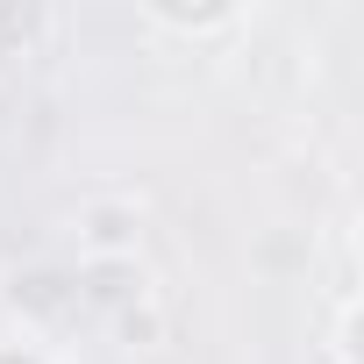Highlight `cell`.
<instances>
[{
	"label": "cell",
	"instance_id": "1",
	"mask_svg": "<svg viewBox=\"0 0 364 364\" xmlns=\"http://www.w3.org/2000/svg\"><path fill=\"white\" fill-rule=\"evenodd\" d=\"M143 229H150V208L136 193H86L72 208V243H79V264H114V257H143Z\"/></svg>",
	"mask_w": 364,
	"mask_h": 364
},
{
	"label": "cell",
	"instance_id": "2",
	"mask_svg": "<svg viewBox=\"0 0 364 364\" xmlns=\"http://www.w3.org/2000/svg\"><path fill=\"white\" fill-rule=\"evenodd\" d=\"M143 300H157V293H150V272H143V257L79 264V307H100V314L114 321V314H129V307H143Z\"/></svg>",
	"mask_w": 364,
	"mask_h": 364
},
{
	"label": "cell",
	"instance_id": "3",
	"mask_svg": "<svg viewBox=\"0 0 364 364\" xmlns=\"http://www.w3.org/2000/svg\"><path fill=\"white\" fill-rule=\"evenodd\" d=\"M8 307H15L29 328H58V321L79 307V279H65V272H50V264H36V272H15V286H8Z\"/></svg>",
	"mask_w": 364,
	"mask_h": 364
},
{
	"label": "cell",
	"instance_id": "4",
	"mask_svg": "<svg viewBox=\"0 0 364 364\" xmlns=\"http://www.w3.org/2000/svg\"><path fill=\"white\" fill-rule=\"evenodd\" d=\"M143 22L157 36H186V43H222L236 29H250V8H143Z\"/></svg>",
	"mask_w": 364,
	"mask_h": 364
},
{
	"label": "cell",
	"instance_id": "5",
	"mask_svg": "<svg viewBox=\"0 0 364 364\" xmlns=\"http://www.w3.org/2000/svg\"><path fill=\"white\" fill-rule=\"evenodd\" d=\"M114 336H122L129 350H150V343H164V314H157V300H143V307L114 314Z\"/></svg>",
	"mask_w": 364,
	"mask_h": 364
}]
</instances>
